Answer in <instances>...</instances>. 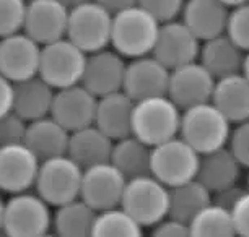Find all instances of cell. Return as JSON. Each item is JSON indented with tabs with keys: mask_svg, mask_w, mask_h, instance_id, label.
Listing matches in <instances>:
<instances>
[{
	"mask_svg": "<svg viewBox=\"0 0 249 237\" xmlns=\"http://www.w3.org/2000/svg\"><path fill=\"white\" fill-rule=\"evenodd\" d=\"M160 23L157 18L135 3L112 15L111 46L124 59H135L152 54Z\"/></svg>",
	"mask_w": 249,
	"mask_h": 237,
	"instance_id": "cell-1",
	"label": "cell"
},
{
	"mask_svg": "<svg viewBox=\"0 0 249 237\" xmlns=\"http://www.w3.org/2000/svg\"><path fill=\"white\" fill-rule=\"evenodd\" d=\"M231 125L212 101H207L182 111L179 137L199 155H204L227 146Z\"/></svg>",
	"mask_w": 249,
	"mask_h": 237,
	"instance_id": "cell-2",
	"label": "cell"
},
{
	"mask_svg": "<svg viewBox=\"0 0 249 237\" xmlns=\"http://www.w3.org/2000/svg\"><path fill=\"white\" fill-rule=\"evenodd\" d=\"M182 111L168 97L153 96L135 101L132 112V135L150 146L179 135Z\"/></svg>",
	"mask_w": 249,
	"mask_h": 237,
	"instance_id": "cell-3",
	"label": "cell"
},
{
	"mask_svg": "<svg viewBox=\"0 0 249 237\" xmlns=\"http://www.w3.org/2000/svg\"><path fill=\"white\" fill-rule=\"evenodd\" d=\"M53 231L51 205L36 192L13 193L5 202L3 234L8 237H43Z\"/></svg>",
	"mask_w": 249,
	"mask_h": 237,
	"instance_id": "cell-4",
	"label": "cell"
},
{
	"mask_svg": "<svg viewBox=\"0 0 249 237\" xmlns=\"http://www.w3.org/2000/svg\"><path fill=\"white\" fill-rule=\"evenodd\" d=\"M121 206L143 227H153L170 208V187L152 174L127 179Z\"/></svg>",
	"mask_w": 249,
	"mask_h": 237,
	"instance_id": "cell-5",
	"label": "cell"
},
{
	"mask_svg": "<svg viewBox=\"0 0 249 237\" xmlns=\"http://www.w3.org/2000/svg\"><path fill=\"white\" fill-rule=\"evenodd\" d=\"M83 167L69 155H60L41 161L35 189L51 206H59L80 198Z\"/></svg>",
	"mask_w": 249,
	"mask_h": 237,
	"instance_id": "cell-6",
	"label": "cell"
},
{
	"mask_svg": "<svg viewBox=\"0 0 249 237\" xmlns=\"http://www.w3.org/2000/svg\"><path fill=\"white\" fill-rule=\"evenodd\" d=\"M87 52L73 44L67 36L41 46L39 75L54 90L82 83L87 63Z\"/></svg>",
	"mask_w": 249,
	"mask_h": 237,
	"instance_id": "cell-7",
	"label": "cell"
},
{
	"mask_svg": "<svg viewBox=\"0 0 249 237\" xmlns=\"http://www.w3.org/2000/svg\"><path fill=\"white\" fill-rule=\"evenodd\" d=\"M200 155L179 135L152 146L150 174L166 187L196 179Z\"/></svg>",
	"mask_w": 249,
	"mask_h": 237,
	"instance_id": "cell-8",
	"label": "cell"
},
{
	"mask_svg": "<svg viewBox=\"0 0 249 237\" xmlns=\"http://www.w3.org/2000/svg\"><path fill=\"white\" fill-rule=\"evenodd\" d=\"M112 13L90 0L70 8L67 21V38L87 54L96 52L111 46Z\"/></svg>",
	"mask_w": 249,
	"mask_h": 237,
	"instance_id": "cell-9",
	"label": "cell"
},
{
	"mask_svg": "<svg viewBox=\"0 0 249 237\" xmlns=\"http://www.w3.org/2000/svg\"><path fill=\"white\" fill-rule=\"evenodd\" d=\"M125 184L127 177L109 161L93 164L83 169L80 198L96 211L117 206L121 205Z\"/></svg>",
	"mask_w": 249,
	"mask_h": 237,
	"instance_id": "cell-10",
	"label": "cell"
},
{
	"mask_svg": "<svg viewBox=\"0 0 249 237\" xmlns=\"http://www.w3.org/2000/svg\"><path fill=\"white\" fill-rule=\"evenodd\" d=\"M215 78L199 60L179 65L170 72L168 97L181 111L210 101Z\"/></svg>",
	"mask_w": 249,
	"mask_h": 237,
	"instance_id": "cell-11",
	"label": "cell"
},
{
	"mask_svg": "<svg viewBox=\"0 0 249 237\" xmlns=\"http://www.w3.org/2000/svg\"><path fill=\"white\" fill-rule=\"evenodd\" d=\"M200 39L182 20H171L160 25L152 55L170 70L199 59Z\"/></svg>",
	"mask_w": 249,
	"mask_h": 237,
	"instance_id": "cell-12",
	"label": "cell"
},
{
	"mask_svg": "<svg viewBox=\"0 0 249 237\" xmlns=\"http://www.w3.org/2000/svg\"><path fill=\"white\" fill-rule=\"evenodd\" d=\"M41 60V44L25 31L0 38V73L17 83L37 75Z\"/></svg>",
	"mask_w": 249,
	"mask_h": 237,
	"instance_id": "cell-13",
	"label": "cell"
},
{
	"mask_svg": "<svg viewBox=\"0 0 249 237\" xmlns=\"http://www.w3.org/2000/svg\"><path fill=\"white\" fill-rule=\"evenodd\" d=\"M41 159L25 143L0 146V192L18 193L35 187Z\"/></svg>",
	"mask_w": 249,
	"mask_h": 237,
	"instance_id": "cell-14",
	"label": "cell"
},
{
	"mask_svg": "<svg viewBox=\"0 0 249 237\" xmlns=\"http://www.w3.org/2000/svg\"><path fill=\"white\" fill-rule=\"evenodd\" d=\"M170 72V68L152 54L130 59V62L125 63L122 91L127 93L134 101L163 96L168 93Z\"/></svg>",
	"mask_w": 249,
	"mask_h": 237,
	"instance_id": "cell-15",
	"label": "cell"
},
{
	"mask_svg": "<svg viewBox=\"0 0 249 237\" xmlns=\"http://www.w3.org/2000/svg\"><path fill=\"white\" fill-rule=\"evenodd\" d=\"M69 12L59 0H30L23 31L41 46L57 41L67 34Z\"/></svg>",
	"mask_w": 249,
	"mask_h": 237,
	"instance_id": "cell-16",
	"label": "cell"
},
{
	"mask_svg": "<svg viewBox=\"0 0 249 237\" xmlns=\"http://www.w3.org/2000/svg\"><path fill=\"white\" fill-rule=\"evenodd\" d=\"M98 97L82 83L55 90L51 115L69 130H78L95 124Z\"/></svg>",
	"mask_w": 249,
	"mask_h": 237,
	"instance_id": "cell-17",
	"label": "cell"
},
{
	"mask_svg": "<svg viewBox=\"0 0 249 237\" xmlns=\"http://www.w3.org/2000/svg\"><path fill=\"white\" fill-rule=\"evenodd\" d=\"M125 62L124 57L114 49H101L87 55L85 70H83L82 85L90 90L96 97L106 96L109 93L121 91L124 83Z\"/></svg>",
	"mask_w": 249,
	"mask_h": 237,
	"instance_id": "cell-18",
	"label": "cell"
},
{
	"mask_svg": "<svg viewBox=\"0 0 249 237\" xmlns=\"http://www.w3.org/2000/svg\"><path fill=\"white\" fill-rule=\"evenodd\" d=\"M135 101L124 91L98 97L95 125L112 140L132 135V112Z\"/></svg>",
	"mask_w": 249,
	"mask_h": 237,
	"instance_id": "cell-19",
	"label": "cell"
},
{
	"mask_svg": "<svg viewBox=\"0 0 249 237\" xmlns=\"http://www.w3.org/2000/svg\"><path fill=\"white\" fill-rule=\"evenodd\" d=\"M228 15L230 8L220 0H186L181 20L197 38L205 41L225 32Z\"/></svg>",
	"mask_w": 249,
	"mask_h": 237,
	"instance_id": "cell-20",
	"label": "cell"
},
{
	"mask_svg": "<svg viewBox=\"0 0 249 237\" xmlns=\"http://www.w3.org/2000/svg\"><path fill=\"white\" fill-rule=\"evenodd\" d=\"M246 52L230 38L227 32L205 39L200 44L199 62L212 73L215 80L243 70Z\"/></svg>",
	"mask_w": 249,
	"mask_h": 237,
	"instance_id": "cell-21",
	"label": "cell"
},
{
	"mask_svg": "<svg viewBox=\"0 0 249 237\" xmlns=\"http://www.w3.org/2000/svg\"><path fill=\"white\" fill-rule=\"evenodd\" d=\"M55 90L39 75L13 83V108L12 111L26 120L46 117L51 114Z\"/></svg>",
	"mask_w": 249,
	"mask_h": 237,
	"instance_id": "cell-22",
	"label": "cell"
},
{
	"mask_svg": "<svg viewBox=\"0 0 249 237\" xmlns=\"http://www.w3.org/2000/svg\"><path fill=\"white\" fill-rule=\"evenodd\" d=\"M70 132L62 127L53 115L28 122L23 143L39 158L41 161L49 158L67 155Z\"/></svg>",
	"mask_w": 249,
	"mask_h": 237,
	"instance_id": "cell-23",
	"label": "cell"
},
{
	"mask_svg": "<svg viewBox=\"0 0 249 237\" xmlns=\"http://www.w3.org/2000/svg\"><path fill=\"white\" fill-rule=\"evenodd\" d=\"M239 174H241V164L228 146H222L200 155L196 179L212 193L238 184Z\"/></svg>",
	"mask_w": 249,
	"mask_h": 237,
	"instance_id": "cell-24",
	"label": "cell"
},
{
	"mask_svg": "<svg viewBox=\"0 0 249 237\" xmlns=\"http://www.w3.org/2000/svg\"><path fill=\"white\" fill-rule=\"evenodd\" d=\"M210 101L231 124L249 119V80L241 72L215 80Z\"/></svg>",
	"mask_w": 249,
	"mask_h": 237,
	"instance_id": "cell-25",
	"label": "cell"
},
{
	"mask_svg": "<svg viewBox=\"0 0 249 237\" xmlns=\"http://www.w3.org/2000/svg\"><path fill=\"white\" fill-rule=\"evenodd\" d=\"M112 143V138L107 137L95 124H91L70 132L67 155L85 169L93 164L109 161Z\"/></svg>",
	"mask_w": 249,
	"mask_h": 237,
	"instance_id": "cell-26",
	"label": "cell"
},
{
	"mask_svg": "<svg viewBox=\"0 0 249 237\" xmlns=\"http://www.w3.org/2000/svg\"><path fill=\"white\" fill-rule=\"evenodd\" d=\"M109 162L114 164L127 179L150 174L152 146L135 135H127L112 143Z\"/></svg>",
	"mask_w": 249,
	"mask_h": 237,
	"instance_id": "cell-27",
	"label": "cell"
},
{
	"mask_svg": "<svg viewBox=\"0 0 249 237\" xmlns=\"http://www.w3.org/2000/svg\"><path fill=\"white\" fill-rule=\"evenodd\" d=\"M96 213L98 211L82 198H75L55 206L53 231L60 237H88L91 236Z\"/></svg>",
	"mask_w": 249,
	"mask_h": 237,
	"instance_id": "cell-28",
	"label": "cell"
},
{
	"mask_svg": "<svg viewBox=\"0 0 249 237\" xmlns=\"http://www.w3.org/2000/svg\"><path fill=\"white\" fill-rule=\"evenodd\" d=\"M212 200V193L197 179H191L175 187H170V208L168 215L189 222L197 213Z\"/></svg>",
	"mask_w": 249,
	"mask_h": 237,
	"instance_id": "cell-29",
	"label": "cell"
},
{
	"mask_svg": "<svg viewBox=\"0 0 249 237\" xmlns=\"http://www.w3.org/2000/svg\"><path fill=\"white\" fill-rule=\"evenodd\" d=\"M192 237H233L236 236L231 211L210 200L189 221Z\"/></svg>",
	"mask_w": 249,
	"mask_h": 237,
	"instance_id": "cell-30",
	"label": "cell"
},
{
	"mask_svg": "<svg viewBox=\"0 0 249 237\" xmlns=\"http://www.w3.org/2000/svg\"><path fill=\"white\" fill-rule=\"evenodd\" d=\"M93 237H140L143 227L121 205L96 213L91 231Z\"/></svg>",
	"mask_w": 249,
	"mask_h": 237,
	"instance_id": "cell-31",
	"label": "cell"
},
{
	"mask_svg": "<svg viewBox=\"0 0 249 237\" xmlns=\"http://www.w3.org/2000/svg\"><path fill=\"white\" fill-rule=\"evenodd\" d=\"M26 0H0V38L23 31Z\"/></svg>",
	"mask_w": 249,
	"mask_h": 237,
	"instance_id": "cell-32",
	"label": "cell"
},
{
	"mask_svg": "<svg viewBox=\"0 0 249 237\" xmlns=\"http://www.w3.org/2000/svg\"><path fill=\"white\" fill-rule=\"evenodd\" d=\"M225 32L244 52H248L249 50V2L234 8H230Z\"/></svg>",
	"mask_w": 249,
	"mask_h": 237,
	"instance_id": "cell-33",
	"label": "cell"
},
{
	"mask_svg": "<svg viewBox=\"0 0 249 237\" xmlns=\"http://www.w3.org/2000/svg\"><path fill=\"white\" fill-rule=\"evenodd\" d=\"M28 122L20 117L15 111L0 115V146L13 145V143H21L25 140Z\"/></svg>",
	"mask_w": 249,
	"mask_h": 237,
	"instance_id": "cell-34",
	"label": "cell"
},
{
	"mask_svg": "<svg viewBox=\"0 0 249 237\" xmlns=\"http://www.w3.org/2000/svg\"><path fill=\"white\" fill-rule=\"evenodd\" d=\"M227 146L233 153L241 167L249 169V119L234 124L228 137Z\"/></svg>",
	"mask_w": 249,
	"mask_h": 237,
	"instance_id": "cell-35",
	"label": "cell"
},
{
	"mask_svg": "<svg viewBox=\"0 0 249 237\" xmlns=\"http://www.w3.org/2000/svg\"><path fill=\"white\" fill-rule=\"evenodd\" d=\"M184 2L186 0H137L139 5L157 18L160 23L178 20L182 7H184Z\"/></svg>",
	"mask_w": 249,
	"mask_h": 237,
	"instance_id": "cell-36",
	"label": "cell"
},
{
	"mask_svg": "<svg viewBox=\"0 0 249 237\" xmlns=\"http://www.w3.org/2000/svg\"><path fill=\"white\" fill-rule=\"evenodd\" d=\"M230 211L233 216L236 236L249 237V189L239 195Z\"/></svg>",
	"mask_w": 249,
	"mask_h": 237,
	"instance_id": "cell-37",
	"label": "cell"
},
{
	"mask_svg": "<svg viewBox=\"0 0 249 237\" xmlns=\"http://www.w3.org/2000/svg\"><path fill=\"white\" fill-rule=\"evenodd\" d=\"M152 236L155 237H187L191 236L189 222H184L178 218L164 216L161 221L152 227Z\"/></svg>",
	"mask_w": 249,
	"mask_h": 237,
	"instance_id": "cell-38",
	"label": "cell"
},
{
	"mask_svg": "<svg viewBox=\"0 0 249 237\" xmlns=\"http://www.w3.org/2000/svg\"><path fill=\"white\" fill-rule=\"evenodd\" d=\"M244 190L243 187H239L238 184L230 185V187H225L222 190H217V192H212V202L217 203V205H222L228 210H231V206L234 205V202L239 198Z\"/></svg>",
	"mask_w": 249,
	"mask_h": 237,
	"instance_id": "cell-39",
	"label": "cell"
},
{
	"mask_svg": "<svg viewBox=\"0 0 249 237\" xmlns=\"http://www.w3.org/2000/svg\"><path fill=\"white\" fill-rule=\"evenodd\" d=\"M13 108V81L0 73V115Z\"/></svg>",
	"mask_w": 249,
	"mask_h": 237,
	"instance_id": "cell-40",
	"label": "cell"
},
{
	"mask_svg": "<svg viewBox=\"0 0 249 237\" xmlns=\"http://www.w3.org/2000/svg\"><path fill=\"white\" fill-rule=\"evenodd\" d=\"M96 2L114 15V13L124 10V8H129V7L135 5V3H137V0H96Z\"/></svg>",
	"mask_w": 249,
	"mask_h": 237,
	"instance_id": "cell-41",
	"label": "cell"
},
{
	"mask_svg": "<svg viewBox=\"0 0 249 237\" xmlns=\"http://www.w3.org/2000/svg\"><path fill=\"white\" fill-rule=\"evenodd\" d=\"M59 2L70 10V8L78 7V5H82V3H85V2H90V0H59Z\"/></svg>",
	"mask_w": 249,
	"mask_h": 237,
	"instance_id": "cell-42",
	"label": "cell"
},
{
	"mask_svg": "<svg viewBox=\"0 0 249 237\" xmlns=\"http://www.w3.org/2000/svg\"><path fill=\"white\" fill-rule=\"evenodd\" d=\"M220 2H223L228 8H234V7L243 5V3L249 2V0H220Z\"/></svg>",
	"mask_w": 249,
	"mask_h": 237,
	"instance_id": "cell-43",
	"label": "cell"
},
{
	"mask_svg": "<svg viewBox=\"0 0 249 237\" xmlns=\"http://www.w3.org/2000/svg\"><path fill=\"white\" fill-rule=\"evenodd\" d=\"M241 73L249 80V50L246 52V55H244V62H243V70H241Z\"/></svg>",
	"mask_w": 249,
	"mask_h": 237,
	"instance_id": "cell-44",
	"label": "cell"
},
{
	"mask_svg": "<svg viewBox=\"0 0 249 237\" xmlns=\"http://www.w3.org/2000/svg\"><path fill=\"white\" fill-rule=\"evenodd\" d=\"M3 210H5V202L0 195V234H3Z\"/></svg>",
	"mask_w": 249,
	"mask_h": 237,
	"instance_id": "cell-45",
	"label": "cell"
},
{
	"mask_svg": "<svg viewBox=\"0 0 249 237\" xmlns=\"http://www.w3.org/2000/svg\"><path fill=\"white\" fill-rule=\"evenodd\" d=\"M248 189H249V175H248Z\"/></svg>",
	"mask_w": 249,
	"mask_h": 237,
	"instance_id": "cell-46",
	"label": "cell"
},
{
	"mask_svg": "<svg viewBox=\"0 0 249 237\" xmlns=\"http://www.w3.org/2000/svg\"><path fill=\"white\" fill-rule=\"evenodd\" d=\"M26 2H30V0H26Z\"/></svg>",
	"mask_w": 249,
	"mask_h": 237,
	"instance_id": "cell-47",
	"label": "cell"
}]
</instances>
